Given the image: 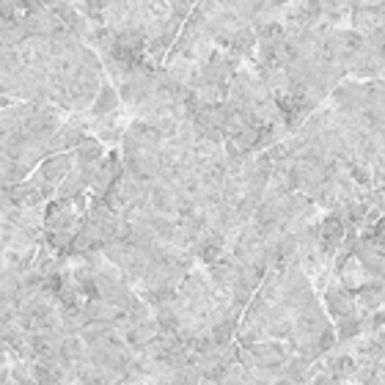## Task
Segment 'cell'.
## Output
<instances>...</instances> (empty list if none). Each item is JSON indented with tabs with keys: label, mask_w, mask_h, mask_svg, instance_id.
<instances>
[{
	"label": "cell",
	"mask_w": 385,
	"mask_h": 385,
	"mask_svg": "<svg viewBox=\"0 0 385 385\" xmlns=\"http://www.w3.org/2000/svg\"><path fill=\"white\" fill-rule=\"evenodd\" d=\"M209 286H212V281H209L206 270H195L192 267L190 273H185V281H182L179 292L188 295L190 300H195V297H206L209 295Z\"/></svg>",
	"instance_id": "obj_3"
},
{
	"label": "cell",
	"mask_w": 385,
	"mask_h": 385,
	"mask_svg": "<svg viewBox=\"0 0 385 385\" xmlns=\"http://www.w3.org/2000/svg\"><path fill=\"white\" fill-rule=\"evenodd\" d=\"M30 377H33V383H55L52 366L47 361H39V358L30 364Z\"/></svg>",
	"instance_id": "obj_6"
},
{
	"label": "cell",
	"mask_w": 385,
	"mask_h": 385,
	"mask_svg": "<svg viewBox=\"0 0 385 385\" xmlns=\"http://www.w3.org/2000/svg\"><path fill=\"white\" fill-rule=\"evenodd\" d=\"M192 8H195L192 3L177 0V3H171V17H177V19H182V22H185V19H188V17L192 14Z\"/></svg>",
	"instance_id": "obj_8"
},
{
	"label": "cell",
	"mask_w": 385,
	"mask_h": 385,
	"mask_svg": "<svg viewBox=\"0 0 385 385\" xmlns=\"http://www.w3.org/2000/svg\"><path fill=\"white\" fill-rule=\"evenodd\" d=\"M319 234L328 237V239H333V242H339V239L344 237V220H342V215H336V212L322 215V220H319Z\"/></svg>",
	"instance_id": "obj_5"
},
{
	"label": "cell",
	"mask_w": 385,
	"mask_h": 385,
	"mask_svg": "<svg viewBox=\"0 0 385 385\" xmlns=\"http://www.w3.org/2000/svg\"><path fill=\"white\" fill-rule=\"evenodd\" d=\"M72 166H75V155L61 152V155L47 157V160L39 166V177H41L44 182H50V185H61V182L72 174Z\"/></svg>",
	"instance_id": "obj_1"
},
{
	"label": "cell",
	"mask_w": 385,
	"mask_h": 385,
	"mask_svg": "<svg viewBox=\"0 0 385 385\" xmlns=\"http://www.w3.org/2000/svg\"><path fill=\"white\" fill-rule=\"evenodd\" d=\"M75 160H80V163H91V166H99V163L105 160V149H102L99 141H94V138H83V144L75 149Z\"/></svg>",
	"instance_id": "obj_4"
},
{
	"label": "cell",
	"mask_w": 385,
	"mask_h": 385,
	"mask_svg": "<svg viewBox=\"0 0 385 385\" xmlns=\"http://www.w3.org/2000/svg\"><path fill=\"white\" fill-rule=\"evenodd\" d=\"M250 297H253V292L245 286V284H239V281H234L231 284V303H237V306H248L250 303Z\"/></svg>",
	"instance_id": "obj_7"
},
{
	"label": "cell",
	"mask_w": 385,
	"mask_h": 385,
	"mask_svg": "<svg viewBox=\"0 0 385 385\" xmlns=\"http://www.w3.org/2000/svg\"><path fill=\"white\" fill-rule=\"evenodd\" d=\"M121 108V97H119V88H113V86H102L99 88V94H97V99H94V108H91V116L94 119H99V116H110V113H116Z\"/></svg>",
	"instance_id": "obj_2"
}]
</instances>
